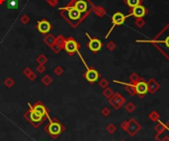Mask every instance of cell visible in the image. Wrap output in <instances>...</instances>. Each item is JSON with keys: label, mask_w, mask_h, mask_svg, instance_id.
Segmentation results:
<instances>
[{"label": "cell", "mask_w": 169, "mask_h": 141, "mask_svg": "<svg viewBox=\"0 0 169 141\" xmlns=\"http://www.w3.org/2000/svg\"><path fill=\"white\" fill-rule=\"evenodd\" d=\"M84 77H85V79L87 80L89 83H95V82L98 81L100 75L99 72L95 68H89L88 67V68H86V72L84 74Z\"/></svg>", "instance_id": "ba28073f"}, {"label": "cell", "mask_w": 169, "mask_h": 141, "mask_svg": "<svg viewBox=\"0 0 169 141\" xmlns=\"http://www.w3.org/2000/svg\"><path fill=\"white\" fill-rule=\"evenodd\" d=\"M146 14V9L144 6L142 5H137L135 7L133 8V11L129 14V17L130 16H133V17H137V18H141L143 17L144 15Z\"/></svg>", "instance_id": "7c38bea8"}, {"label": "cell", "mask_w": 169, "mask_h": 141, "mask_svg": "<svg viewBox=\"0 0 169 141\" xmlns=\"http://www.w3.org/2000/svg\"></svg>", "instance_id": "1f68e13d"}, {"label": "cell", "mask_w": 169, "mask_h": 141, "mask_svg": "<svg viewBox=\"0 0 169 141\" xmlns=\"http://www.w3.org/2000/svg\"><path fill=\"white\" fill-rule=\"evenodd\" d=\"M155 42H161V44H163L164 46H166L167 48H169V35H167L165 37V39H163V40H156Z\"/></svg>", "instance_id": "44dd1931"}, {"label": "cell", "mask_w": 169, "mask_h": 141, "mask_svg": "<svg viewBox=\"0 0 169 141\" xmlns=\"http://www.w3.org/2000/svg\"><path fill=\"white\" fill-rule=\"evenodd\" d=\"M109 102H110V104L112 105L116 109H119L125 104L126 100H125V98L122 97L119 93H116L110 98V101H109Z\"/></svg>", "instance_id": "30bf717a"}, {"label": "cell", "mask_w": 169, "mask_h": 141, "mask_svg": "<svg viewBox=\"0 0 169 141\" xmlns=\"http://www.w3.org/2000/svg\"><path fill=\"white\" fill-rule=\"evenodd\" d=\"M48 122H50V124L46 125V126H48L46 127V130H48V132L50 133V135L52 136L53 138H57V136L62 132L63 127H62V125L59 124V122H57V120H50Z\"/></svg>", "instance_id": "3957f363"}, {"label": "cell", "mask_w": 169, "mask_h": 141, "mask_svg": "<svg viewBox=\"0 0 169 141\" xmlns=\"http://www.w3.org/2000/svg\"><path fill=\"white\" fill-rule=\"evenodd\" d=\"M106 130H107V132H108V133L113 134V133H115L116 131H117V126H116L114 124H109L106 126Z\"/></svg>", "instance_id": "ac0fdd59"}, {"label": "cell", "mask_w": 169, "mask_h": 141, "mask_svg": "<svg viewBox=\"0 0 169 141\" xmlns=\"http://www.w3.org/2000/svg\"><path fill=\"white\" fill-rule=\"evenodd\" d=\"M48 1H50V0H48Z\"/></svg>", "instance_id": "f546056e"}, {"label": "cell", "mask_w": 169, "mask_h": 141, "mask_svg": "<svg viewBox=\"0 0 169 141\" xmlns=\"http://www.w3.org/2000/svg\"><path fill=\"white\" fill-rule=\"evenodd\" d=\"M154 129L155 131H156V135H155V139H157V138L159 137V135H161V134L164 133V131L165 130H168V126L166 124H164L162 122H157V124L154 126Z\"/></svg>", "instance_id": "5bb4252c"}, {"label": "cell", "mask_w": 169, "mask_h": 141, "mask_svg": "<svg viewBox=\"0 0 169 141\" xmlns=\"http://www.w3.org/2000/svg\"><path fill=\"white\" fill-rule=\"evenodd\" d=\"M168 130H169V128H168Z\"/></svg>", "instance_id": "4dcf8cb0"}, {"label": "cell", "mask_w": 169, "mask_h": 141, "mask_svg": "<svg viewBox=\"0 0 169 141\" xmlns=\"http://www.w3.org/2000/svg\"><path fill=\"white\" fill-rule=\"evenodd\" d=\"M38 30L42 34H48L52 30V25L48 20H42L38 22Z\"/></svg>", "instance_id": "8fae6325"}, {"label": "cell", "mask_w": 169, "mask_h": 141, "mask_svg": "<svg viewBox=\"0 0 169 141\" xmlns=\"http://www.w3.org/2000/svg\"><path fill=\"white\" fill-rule=\"evenodd\" d=\"M121 141H126V140H121Z\"/></svg>", "instance_id": "f1b7e54d"}, {"label": "cell", "mask_w": 169, "mask_h": 141, "mask_svg": "<svg viewBox=\"0 0 169 141\" xmlns=\"http://www.w3.org/2000/svg\"><path fill=\"white\" fill-rule=\"evenodd\" d=\"M128 126H129V120H125L120 125V127H121V129H123V130L127 131V129H128Z\"/></svg>", "instance_id": "cb8c5ba5"}, {"label": "cell", "mask_w": 169, "mask_h": 141, "mask_svg": "<svg viewBox=\"0 0 169 141\" xmlns=\"http://www.w3.org/2000/svg\"><path fill=\"white\" fill-rule=\"evenodd\" d=\"M141 78V77H139V75L137 74H135V73H133L132 75L130 76V80L133 82V84H135V83H137V81H139Z\"/></svg>", "instance_id": "7402d4cb"}, {"label": "cell", "mask_w": 169, "mask_h": 141, "mask_svg": "<svg viewBox=\"0 0 169 141\" xmlns=\"http://www.w3.org/2000/svg\"><path fill=\"white\" fill-rule=\"evenodd\" d=\"M39 141H46V140H39Z\"/></svg>", "instance_id": "83f0119b"}, {"label": "cell", "mask_w": 169, "mask_h": 141, "mask_svg": "<svg viewBox=\"0 0 169 141\" xmlns=\"http://www.w3.org/2000/svg\"><path fill=\"white\" fill-rule=\"evenodd\" d=\"M61 11H63V15L66 18L68 22L70 24H72L73 26H76L77 23L81 20L82 14L77 10L74 6H67V7H62L59 8Z\"/></svg>", "instance_id": "7a4b0ae2"}, {"label": "cell", "mask_w": 169, "mask_h": 141, "mask_svg": "<svg viewBox=\"0 0 169 141\" xmlns=\"http://www.w3.org/2000/svg\"><path fill=\"white\" fill-rule=\"evenodd\" d=\"M128 17H129V15H127V16H126V15H124L123 13H121V12L115 13V14L112 16V24H113V26H112V28L110 29L109 33L107 34L106 38H108L109 35H110V34L112 33V31H113V29L115 28V26L123 25V24L125 23V20H126Z\"/></svg>", "instance_id": "277c9868"}, {"label": "cell", "mask_w": 169, "mask_h": 141, "mask_svg": "<svg viewBox=\"0 0 169 141\" xmlns=\"http://www.w3.org/2000/svg\"><path fill=\"white\" fill-rule=\"evenodd\" d=\"M157 140H158V141H169V135H165L164 137H162L161 139L158 138Z\"/></svg>", "instance_id": "484cf974"}, {"label": "cell", "mask_w": 169, "mask_h": 141, "mask_svg": "<svg viewBox=\"0 0 169 141\" xmlns=\"http://www.w3.org/2000/svg\"><path fill=\"white\" fill-rule=\"evenodd\" d=\"M86 36H87V38L89 39V42H88V48L89 50L91 51H93V52H97V51L101 50L102 48V42L100 41V40L98 39H92V38H90V36L88 35V34H86Z\"/></svg>", "instance_id": "9c48e42d"}, {"label": "cell", "mask_w": 169, "mask_h": 141, "mask_svg": "<svg viewBox=\"0 0 169 141\" xmlns=\"http://www.w3.org/2000/svg\"><path fill=\"white\" fill-rule=\"evenodd\" d=\"M110 113H111V111L109 108H104L102 109V115H103V116H105V117L110 115Z\"/></svg>", "instance_id": "d4e9b609"}, {"label": "cell", "mask_w": 169, "mask_h": 141, "mask_svg": "<svg viewBox=\"0 0 169 141\" xmlns=\"http://www.w3.org/2000/svg\"><path fill=\"white\" fill-rule=\"evenodd\" d=\"M126 111H128V113H133V111H135V106L133 104V103H128V104L126 105Z\"/></svg>", "instance_id": "ffe728a7"}, {"label": "cell", "mask_w": 169, "mask_h": 141, "mask_svg": "<svg viewBox=\"0 0 169 141\" xmlns=\"http://www.w3.org/2000/svg\"><path fill=\"white\" fill-rule=\"evenodd\" d=\"M28 105L29 108H30V111L26 115V117L35 127H39V125L44 122V116H46L48 120H52L50 115H48V111H46V107L43 104H41V102H38L34 107L31 106V104Z\"/></svg>", "instance_id": "6da1fadb"}, {"label": "cell", "mask_w": 169, "mask_h": 141, "mask_svg": "<svg viewBox=\"0 0 169 141\" xmlns=\"http://www.w3.org/2000/svg\"><path fill=\"white\" fill-rule=\"evenodd\" d=\"M100 85H101L103 88H105V87H107V85H108V82H107L106 80H103V81L100 82Z\"/></svg>", "instance_id": "4316f807"}, {"label": "cell", "mask_w": 169, "mask_h": 141, "mask_svg": "<svg viewBox=\"0 0 169 141\" xmlns=\"http://www.w3.org/2000/svg\"><path fill=\"white\" fill-rule=\"evenodd\" d=\"M133 85H135V93H137V95L139 96V98H143L148 93V85L142 78Z\"/></svg>", "instance_id": "8992f818"}, {"label": "cell", "mask_w": 169, "mask_h": 141, "mask_svg": "<svg viewBox=\"0 0 169 141\" xmlns=\"http://www.w3.org/2000/svg\"><path fill=\"white\" fill-rule=\"evenodd\" d=\"M148 92L151 94H153L154 92H156L159 89V84L156 81H154V79H150L148 81Z\"/></svg>", "instance_id": "9a60e30c"}, {"label": "cell", "mask_w": 169, "mask_h": 141, "mask_svg": "<svg viewBox=\"0 0 169 141\" xmlns=\"http://www.w3.org/2000/svg\"><path fill=\"white\" fill-rule=\"evenodd\" d=\"M79 46L72 38H69V39L65 40L64 41V50H66V52H68L69 54H73V53L77 52L79 54V50H78Z\"/></svg>", "instance_id": "52a82bcc"}, {"label": "cell", "mask_w": 169, "mask_h": 141, "mask_svg": "<svg viewBox=\"0 0 169 141\" xmlns=\"http://www.w3.org/2000/svg\"><path fill=\"white\" fill-rule=\"evenodd\" d=\"M141 130V124H139L135 118L133 117L130 118L129 120V126L128 129H127V132L129 133V135L131 137H133V136L137 135Z\"/></svg>", "instance_id": "5b68a950"}, {"label": "cell", "mask_w": 169, "mask_h": 141, "mask_svg": "<svg viewBox=\"0 0 169 141\" xmlns=\"http://www.w3.org/2000/svg\"><path fill=\"white\" fill-rule=\"evenodd\" d=\"M73 6H74V7L76 8L81 14H85V13L88 11L89 3H88V1H86V0H76V1L74 2V5Z\"/></svg>", "instance_id": "4fadbf2b"}, {"label": "cell", "mask_w": 169, "mask_h": 141, "mask_svg": "<svg viewBox=\"0 0 169 141\" xmlns=\"http://www.w3.org/2000/svg\"><path fill=\"white\" fill-rule=\"evenodd\" d=\"M148 118H149V120L152 122H157L159 120V118H160V115H159V113H157V111H150L149 115H148Z\"/></svg>", "instance_id": "e0dca14e"}, {"label": "cell", "mask_w": 169, "mask_h": 141, "mask_svg": "<svg viewBox=\"0 0 169 141\" xmlns=\"http://www.w3.org/2000/svg\"><path fill=\"white\" fill-rule=\"evenodd\" d=\"M126 2L131 8H133L141 4V0H126Z\"/></svg>", "instance_id": "d6986e66"}, {"label": "cell", "mask_w": 169, "mask_h": 141, "mask_svg": "<svg viewBox=\"0 0 169 141\" xmlns=\"http://www.w3.org/2000/svg\"><path fill=\"white\" fill-rule=\"evenodd\" d=\"M114 95V93H113V91L111 90V89H107V90L104 91V96H105L106 98H108V99H110L112 96Z\"/></svg>", "instance_id": "603a6c76"}, {"label": "cell", "mask_w": 169, "mask_h": 141, "mask_svg": "<svg viewBox=\"0 0 169 141\" xmlns=\"http://www.w3.org/2000/svg\"><path fill=\"white\" fill-rule=\"evenodd\" d=\"M6 7L9 10H16L19 7V0H7Z\"/></svg>", "instance_id": "2e32d148"}]
</instances>
